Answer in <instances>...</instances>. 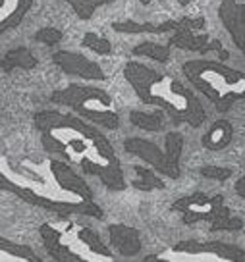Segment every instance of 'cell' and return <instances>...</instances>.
Listing matches in <instances>:
<instances>
[{
	"label": "cell",
	"mask_w": 245,
	"mask_h": 262,
	"mask_svg": "<svg viewBox=\"0 0 245 262\" xmlns=\"http://www.w3.org/2000/svg\"><path fill=\"white\" fill-rule=\"evenodd\" d=\"M0 189L24 203L54 214L91 216L103 220V208L93 201L87 181L58 158H8L0 156Z\"/></svg>",
	"instance_id": "cell-1"
},
{
	"label": "cell",
	"mask_w": 245,
	"mask_h": 262,
	"mask_svg": "<svg viewBox=\"0 0 245 262\" xmlns=\"http://www.w3.org/2000/svg\"><path fill=\"white\" fill-rule=\"evenodd\" d=\"M33 122L41 133L47 152L58 155L68 164H77L87 176L98 178L110 191L126 189L122 164L112 143L81 116L43 110L35 114Z\"/></svg>",
	"instance_id": "cell-2"
},
{
	"label": "cell",
	"mask_w": 245,
	"mask_h": 262,
	"mask_svg": "<svg viewBox=\"0 0 245 262\" xmlns=\"http://www.w3.org/2000/svg\"><path fill=\"white\" fill-rule=\"evenodd\" d=\"M124 79L131 85L139 100L158 106L174 122L188 123L189 127H201L207 120V112L195 93L172 75L155 72L141 62H128L124 66Z\"/></svg>",
	"instance_id": "cell-3"
},
{
	"label": "cell",
	"mask_w": 245,
	"mask_h": 262,
	"mask_svg": "<svg viewBox=\"0 0 245 262\" xmlns=\"http://www.w3.org/2000/svg\"><path fill=\"white\" fill-rule=\"evenodd\" d=\"M188 81L224 112L236 100L245 98V72L228 68L216 60H189L183 64Z\"/></svg>",
	"instance_id": "cell-4"
},
{
	"label": "cell",
	"mask_w": 245,
	"mask_h": 262,
	"mask_svg": "<svg viewBox=\"0 0 245 262\" xmlns=\"http://www.w3.org/2000/svg\"><path fill=\"white\" fill-rule=\"evenodd\" d=\"M50 100L60 106L72 108L75 114L97 123L107 129H116L120 125V116L116 110L112 97L107 91L98 87H87V85H77L72 83L64 89L54 91L50 95Z\"/></svg>",
	"instance_id": "cell-5"
},
{
	"label": "cell",
	"mask_w": 245,
	"mask_h": 262,
	"mask_svg": "<svg viewBox=\"0 0 245 262\" xmlns=\"http://www.w3.org/2000/svg\"><path fill=\"white\" fill-rule=\"evenodd\" d=\"M170 210L183 214V224L188 226L195 222H209L211 231H237L243 228V222L232 216L224 206L222 195L209 196L205 193H191L174 201Z\"/></svg>",
	"instance_id": "cell-6"
},
{
	"label": "cell",
	"mask_w": 245,
	"mask_h": 262,
	"mask_svg": "<svg viewBox=\"0 0 245 262\" xmlns=\"http://www.w3.org/2000/svg\"><path fill=\"white\" fill-rule=\"evenodd\" d=\"M124 150L133 156H139L143 162L153 166L156 172L170 178V180H178L180 178V160L181 150H183V135L178 131H170L164 137V150L158 145L151 143L141 137H130L124 141Z\"/></svg>",
	"instance_id": "cell-7"
},
{
	"label": "cell",
	"mask_w": 245,
	"mask_h": 262,
	"mask_svg": "<svg viewBox=\"0 0 245 262\" xmlns=\"http://www.w3.org/2000/svg\"><path fill=\"white\" fill-rule=\"evenodd\" d=\"M75 224H43V245L47 253L58 262H91L97 254L85 245Z\"/></svg>",
	"instance_id": "cell-8"
},
{
	"label": "cell",
	"mask_w": 245,
	"mask_h": 262,
	"mask_svg": "<svg viewBox=\"0 0 245 262\" xmlns=\"http://www.w3.org/2000/svg\"><path fill=\"white\" fill-rule=\"evenodd\" d=\"M52 62L56 68H60L64 74L77 75L81 79H89V81H105L107 75L103 72V68L83 56L79 52H72V50H58L52 54Z\"/></svg>",
	"instance_id": "cell-9"
},
{
	"label": "cell",
	"mask_w": 245,
	"mask_h": 262,
	"mask_svg": "<svg viewBox=\"0 0 245 262\" xmlns=\"http://www.w3.org/2000/svg\"><path fill=\"white\" fill-rule=\"evenodd\" d=\"M174 253H188V254H214L220 260H230V262H245V251L236 245H228L222 241H181L174 247Z\"/></svg>",
	"instance_id": "cell-10"
},
{
	"label": "cell",
	"mask_w": 245,
	"mask_h": 262,
	"mask_svg": "<svg viewBox=\"0 0 245 262\" xmlns=\"http://www.w3.org/2000/svg\"><path fill=\"white\" fill-rule=\"evenodd\" d=\"M218 17L230 33L234 45L245 56V4L237 0H220Z\"/></svg>",
	"instance_id": "cell-11"
},
{
	"label": "cell",
	"mask_w": 245,
	"mask_h": 262,
	"mask_svg": "<svg viewBox=\"0 0 245 262\" xmlns=\"http://www.w3.org/2000/svg\"><path fill=\"white\" fill-rule=\"evenodd\" d=\"M108 241L116 251L124 256H135L141 251V235L137 228L124 226V224H110L108 226Z\"/></svg>",
	"instance_id": "cell-12"
},
{
	"label": "cell",
	"mask_w": 245,
	"mask_h": 262,
	"mask_svg": "<svg viewBox=\"0 0 245 262\" xmlns=\"http://www.w3.org/2000/svg\"><path fill=\"white\" fill-rule=\"evenodd\" d=\"M168 47L191 50V52H201V54H207L209 50H222L218 41H209L207 35H195L191 29H176V35L170 37Z\"/></svg>",
	"instance_id": "cell-13"
},
{
	"label": "cell",
	"mask_w": 245,
	"mask_h": 262,
	"mask_svg": "<svg viewBox=\"0 0 245 262\" xmlns=\"http://www.w3.org/2000/svg\"><path fill=\"white\" fill-rule=\"evenodd\" d=\"M31 6L33 0H0V35L16 29Z\"/></svg>",
	"instance_id": "cell-14"
},
{
	"label": "cell",
	"mask_w": 245,
	"mask_h": 262,
	"mask_svg": "<svg viewBox=\"0 0 245 262\" xmlns=\"http://www.w3.org/2000/svg\"><path fill=\"white\" fill-rule=\"evenodd\" d=\"M234 137V127L228 120H218L214 122L209 131L201 137V143H203L205 148L209 150H222L230 145V141Z\"/></svg>",
	"instance_id": "cell-15"
},
{
	"label": "cell",
	"mask_w": 245,
	"mask_h": 262,
	"mask_svg": "<svg viewBox=\"0 0 245 262\" xmlns=\"http://www.w3.org/2000/svg\"><path fill=\"white\" fill-rule=\"evenodd\" d=\"M112 29H114V31H118V33H130V35H139V33L162 35V33L180 29V21H164V24H135V21H116V24H112Z\"/></svg>",
	"instance_id": "cell-16"
},
{
	"label": "cell",
	"mask_w": 245,
	"mask_h": 262,
	"mask_svg": "<svg viewBox=\"0 0 245 262\" xmlns=\"http://www.w3.org/2000/svg\"><path fill=\"white\" fill-rule=\"evenodd\" d=\"M37 66V58L31 54V50H27L25 47H19V49H14L6 52L4 58L0 60V70L2 72H12L16 68H22V70H33Z\"/></svg>",
	"instance_id": "cell-17"
},
{
	"label": "cell",
	"mask_w": 245,
	"mask_h": 262,
	"mask_svg": "<svg viewBox=\"0 0 245 262\" xmlns=\"http://www.w3.org/2000/svg\"><path fill=\"white\" fill-rule=\"evenodd\" d=\"M0 253L8 254V256L17 258V260L41 262V258L35 254V251H33L31 247L16 243V241H10V239H6V237H0Z\"/></svg>",
	"instance_id": "cell-18"
},
{
	"label": "cell",
	"mask_w": 245,
	"mask_h": 262,
	"mask_svg": "<svg viewBox=\"0 0 245 262\" xmlns=\"http://www.w3.org/2000/svg\"><path fill=\"white\" fill-rule=\"evenodd\" d=\"M135 56H143L149 60H155L160 64H166L170 60V47H164V45H156V42H141L133 49Z\"/></svg>",
	"instance_id": "cell-19"
},
{
	"label": "cell",
	"mask_w": 245,
	"mask_h": 262,
	"mask_svg": "<svg viewBox=\"0 0 245 262\" xmlns=\"http://www.w3.org/2000/svg\"><path fill=\"white\" fill-rule=\"evenodd\" d=\"M66 2L74 8L75 16L83 19V21H87V19L95 16V12L100 6H108V4H112L116 0H66Z\"/></svg>",
	"instance_id": "cell-20"
},
{
	"label": "cell",
	"mask_w": 245,
	"mask_h": 262,
	"mask_svg": "<svg viewBox=\"0 0 245 262\" xmlns=\"http://www.w3.org/2000/svg\"><path fill=\"white\" fill-rule=\"evenodd\" d=\"M137 180H133V187L139 191H155V189H164V181L156 178L153 170H147L143 166H135Z\"/></svg>",
	"instance_id": "cell-21"
},
{
	"label": "cell",
	"mask_w": 245,
	"mask_h": 262,
	"mask_svg": "<svg viewBox=\"0 0 245 262\" xmlns=\"http://www.w3.org/2000/svg\"><path fill=\"white\" fill-rule=\"evenodd\" d=\"M130 120L133 125H137L139 129H145V131H160L162 129V116L160 114H147V112L131 110Z\"/></svg>",
	"instance_id": "cell-22"
},
{
	"label": "cell",
	"mask_w": 245,
	"mask_h": 262,
	"mask_svg": "<svg viewBox=\"0 0 245 262\" xmlns=\"http://www.w3.org/2000/svg\"><path fill=\"white\" fill-rule=\"evenodd\" d=\"M81 45L85 49H91L93 52H97V54H110V50H112L110 41L105 39V37H98L95 33H85Z\"/></svg>",
	"instance_id": "cell-23"
},
{
	"label": "cell",
	"mask_w": 245,
	"mask_h": 262,
	"mask_svg": "<svg viewBox=\"0 0 245 262\" xmlns=\"http://www.w3.org/2000/svg\"><path fill=\"white\" fill-rule=\"evenodd\" d=\"M37 42H43V45H58V42L64 39V33L56 29V27H41L39 31L35 33V37H33Z\"/></svg>",
	"instance_id": "cell-24"
},
{
	"label": "cell",
	"mask_w": 245,
	"mask_h": 262,
	"mask_svg": "<svg viewBox=\"0 0 245 262\" xmlns=\"http://www.w3.org/2000/svg\"><path fill=\"white\" fill-rule=\"evenodd\" d=\"M199 172H201L203 178H207V180H214V181H226L232 178V168H222V166H216V164L203 166Z\"/></svg>",
	"instance_id": "cell-25"
},
{
	"label": "cell",
	"mask_w": 245,
	"mask_h": 262,
	"mask_svg": "<svg viewBox=\"0 0 245 262\" xmlns=\"http://www.w3.org/2000/svg\"><path fill=\"white\" fill-rule=\"evenodd\" d=\"M203 25H205V17H193V19L191 17H183L180 21V29H191L193 31V29H201Z\"/></svg>",
	"instance_id": "cell-26"
},
{
	"label": "cell",
	"mask_w": 245,
	"mask_h": 262,
	"mask_svg": "<svg viewBox=\"0 0 245 262\" xmlns=\"http://www.w3.org/2000/svg\"><path fill=\"white\" fill-rule=\"evenodd\" d=\"M236 193L239 196H243V199H245V176H243V178H239V180L236 181Z\"/></svg>",
	"instance_id": "cell-27"
},
{
	"label": "cell",
	"mask_w": 245,
	"mask_h": 262,
	"mask_svg": "<svg viewBox=\"0 0 245 262\" xmlns=\"http://www.w3.org/2000/svg\"><path fill=\"white\" fill-rule=\"evenodd\" d=\"M189 2H191V0H178V4H180V6H188Z\"/></svg>",
	"instance_id": "cell-28"
},
{
	"label": "cell",
	"mask_w": 245,
	"mask_h": 262,
	"mask_svg": "<svg viewBox=\"0 0 245 262\" xmlns=\"http://www.w3.org/2000/svg\"><path fill=\"white\" fill-rule=\"evenodd\" d=\"M139 2H141V4H145V6H147V4H151V2H156V0H139Z\"/></svg>",
	"instance_id": "cell-29"
},
{
	"label": "cell",
	"mask_w": 245,
	"mask_h": 262,
	"mask_svg": "<svg viewBox=\"0 0 245 262\" xmlns=\"http://www.w3.org/2000/svg\"><path fill=\"white\" fill-rule=\"evenodd\" d=\"M151 260H156V256H153V254H149L147 258H145V262H151Z\"/></svg>",
	"instance_id": "cell-30"
}]
</instances>
